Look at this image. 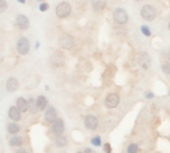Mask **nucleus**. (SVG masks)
<instances>
[{"label":"nucleus","mask_w":170,"mask_h":153,"mask_svg":"<svg viewBox=\"0 0 170 153\" xmlns=\"http://www.w3.org/2000/svg\"><path fill=\"white\" fill-rule=\"evenodd\" d=\"M141 16H142V19L146 20V21H153V20H156V17H157V11L153 5L145 4L144 7L141 8Z\"/></svg>","instance_id":"1"},{"label":"nucleus","mask_w":170,"mask_h":153,"mask_svg":"<svg viewBox=\"0 0 170 153\" xmlns=\"http://www.w3.org/2000/svg\"><path fill=\"white\" fill-rule=\"evenodd\" d=\"M70 11H72V7H70V4L68 2H61L57 4L56 7V15L57 17H60V19H65L70 15Z\"/></svg>","instance_id":"2"},{"label":"nucleus","mask_w":170,"mask_h":153,"mask_svg":"<svg viewBox=\"0 0 170 153\" xmlns=\"http://www.w3.org/2000/svg\"><path fill=\"white\" fill-rule=\"evenodd\" d=\"M58 44H60V47L63 50H72L73 45H75V39L69 33H63L58 38Z\"/></svg>","instance_id":"3"},{"label":"nucleus","mask_w":170,"mask_h":153,"mask_svg":"<svg viewBox=\"0 0 170 153\" xmlns=\"http://www.w3.org/2000/svg\"><path fill=\"white\" fill-rule=\"evenodd\" d=\"M113 19H114V21H116L117 24H121V26H124V24L128 23L129 15H128V12L124 10V8H116L114 12H113Z\"/></svg>","instance_id":"4"},{"label":"nucleus","mask_w":170,"mask_h":153,"mask_svg":"<svg viewBox=\"0 0 170 153\" xmlns=\"http://www.w3.org/2000/svg\"><path fill=\"white\" fill-rule=\"evenodd\" d=\"M137 64L142 69H149L150 65H151L150 56L146 53V52H140V53L137 55Z\"/></svg>","instance_id":"5"},{"label":"nucleus","mask_w":170,"mask_h":153,"mask_svg":"<svg viewBox=\"0 0 170 153\" xmlns=\"http://www.w3.org/2000/svg\"><path fill=\"white\" fill-rule=\"evenodd\" d=\"M17 52L20 55H27L29 52V41L27 38H20L17 40Z\"/></svg>","instance_id":"6"},{"label":"nucleus","mask_w":170,"mask_h":153,"mask_svg":"<svg viewBox=\"0 0 170 153\" xmlns=\"http://www.w3.org/2000/svg\"><path fill=\"white\" fill-rule=\"evenodd\" d=\"M51 61H52V65L58 68V67H63L65 64V57H64V55L60 51H56L51 56Z\"/></svg>","instance_id":"7"},{"label":"nucleus","mask_w":170,"mask_h":153,"mask_svg":"<svg viewBox=\"0 0 170 153\" xmlns=\"http://www.w3.org/2000/svg\"><path fill=\"white\" fill-rule=\"evenodd\" d=\"M84 124H85V127L88 128L89 130H96V129H97V127H98V120H97L96 116L88 115L84 118Z\"/></svg>","instance_id":"8"},{"label":"nucleus","mask_w":170,"mask_h":153,"mask_svg":"<svg viewBox=\"0 0 170 153\" xmlns=\"http://www.w3.org/2000/svg\"><path fill=\"white\" fill-rule=\"evenodd\" d=\"M118 104H120V97L116 93H109L106 96V99H105V105L108 108H116Z\"/></svg>","instance_id":"9"},{"label":"nucleus","mask_w":170,"mask_h":153,"mask_svg":"<svg viewBox=\"0 0 170 153\" xmlns=\"http://www.w3.org/2000/svg\"><path fill=\"white\" fill-rule=\"evenodd\" d=\"M64 129H65V124H64V120L61 118H56L53 122H52V132L55 134H61L64 133Z\"/></svg>","instance_id":"10"},{"label":"nucleus","mask_w":170,"mask_h":153,"mask_svg":"<svg viewBox=\"0 0 170 153\" xmlns=\"http://www.w3.org/2000/svg\"><path fill=\"white\" fill-rule=\"evenodd\" d=\"M16 26L19 27L20 29L27 31V29L29 28V20H28V17H27L25 15H17V17H16Z\"/></svg>","instance_id":"11"},{"label":"nucleus","mask_w":170,"mask_h":153,"mask_svg":"<svg viewBox=\"0 0 170 153\" xmlns=\"http://www.w3.org/2000/svg\"><path fill=\"white\" fill-rule=\"evenodd\" d=\"M8 116H10L11 120L19 121L21 118V111L17 108V106H11V108L8 109Z\"/></svg>","instance_id":"12"},{"label":"nucleus","mask_w":170,"mask_h":153,"mask_svg":"<svg viewBox=\"0 0 170 153\" xmlns=\"http://www.w3.org/2000/svg\"><path fill=\"white\" fill-rule=\"evenodd\" d=\"M56 118H57L56 109H55L53 106H49V108H47V111H45V120L52 124V122L56 120Z\"/></svg>","instance_id":"13"},{"label":"nucleus","mask_w":170,"mask_h":153,"mask_svg":"<svg viewBox=\"0 0 170 153\" xmlns=\"http://www.w3.org/2000/svg\"><path fill=\"white\" fill-rule=\"evenodd\" d=\"M5 87H7V91L8 92H15L17 88H19V81H17V79H15V77H10L7 80Z\"/></svg>","instance_id":"14"},{"label":"nucleus","mask_w":170,"mask_h":153,"mask_svg":"<svg viewBox=\"0 0 170 153\" xmlns=\"http://www.w3.org/2000/svg\"><path fill=\"white\" fill-rule=\"evenodd\" d=\"M16 106L21 111V113L28 111V100H25L24 97H19L16 100Z\"/></svg>","instance_id":"15"},{"label":"nucleus","mask_w":170,"mask_h":153,"mask_svg":"<svg viewBox=\"0 0 170 153\" xmlns=\"http://www.w3.org/2000/svg\"><path fill=\"white\" fill-rule=\"evenodd\" d=\"M92 7L94 11L101 12L106 7V0H92Z\"/></svg>","instance_id":"16"},{"label":"nucleus","mask_w":170,"mask_h":153,"mask_svg":"<svg viewBox=\"0 0 170 153\" xmlns=\"http://www.w3.org/2000/svg\"><path fill=\"white\" fill-rule=\"evenodd\" d=\"M55 142H56V145L58 146V148H63V146H65L68 144V140H67V137L61 133V134H57V136H56Z\"/></svg>","instance_id":"17"},{"label":"nucleus","mask_w":170,"mask_h":153,"mask_svg":"<svg viewBox=\"0 0 170 153\" xmlns=\"http://www.w3.org/2000/svg\"><path fill=\"white\" fill-rule=\"evenodd\" d=\"M36 103H37V106L40 111H43V109H47L48 106V100L45 96H39L37 100H36Z\"/></svg>","instance_id":"18"},{"label":"nucleus","mask_w":170,"mask_h":153,"mask_svg":"<svg viewBox=\"0 0 170 153\" xmlns=\"http://www.w3.org/2000/svg\"><path fill=\"white\" fill-rule=\"evenodd\" d=\"M7 130L10 134H16L20 130V127L16 124V122H10V124L7 125Z\"/></svg>","instance_id":"19"},{"label":"nucleus","mask_w":170,"mask_h":153,"mask_svg":"<svg viewBox=\"0 0 170 153\" xmlns=\"http://www.w3.org/2000/svg\"><path fill=\"white\" fill-rule=\"evenodd\" d=\"M28 109H29V112H31V113H33V115H35V113L39 111L37 103H36L33 99H29V100H28Z\"/></svg>","instance_id":"20"},{"label":"nucleus","mask_w":170,"mask_h":153,"mask_svg":"<svg viewBox=\"0 0 170 153\" xmlns=\"http://www.w3.org/2000/svg\"><path fill=\"white\" fill-rule=\"evenodd\" d=\"M10 145L11 146H21L23 145V140H21V137H19V136H13V137H11V140H10Z\"/></svg>","instance_id":"21"},{"label":"nucleus","mask_w":170,"mask_h":153,"mask_svg":"<svg viewBox=\"0 0 170 153\" xmlns=\"http://www.w3.org/2000/svg\"><path fill=\"white\" fill-rule=\"evenodd\" d=\"M162 71H163V73H166V75L170 73V63L169 61H163L162 63Z\"/></svg>","instance_id":"22"},{"label":"nucleus","mask_w":170,"mask_h":153,"mask_svg":"<svg viewBox=\"0 0 170 153\" xmlns=\"http://www.w3.org/2000/svg\"><path fill=\"white\" fill-rule=\"evenodd\" d=\"M138 152V145L137 144H130L128 146V153H137Z\"/></svg>","instance_id":"23"},{"label":"nucleus","mask_w":170,"mask_h":153,"mask_svg":"<svg viewBox=\"0 0 170 153\" xmlns=\"http://www.w3.org/2000/svg\"><path fill=\"white\" fill-rule=\"evenodd\" d=\"M141 31H142V33H144L145 36H150V35H151L150 28H149V27H146V26H142V27H141Z\"/></svg>","instance_id":"24"},{"label":"nucleus","mask_w":170,"mask_h":153,"mask_svg":"<svg viewBox=\"0 0 170 153\" xmlns=\"http://www.w3.org/2000/svg\"><path fill=\"white\" fill-rule=\"evenodd\" d=\"M7 10V2L5 0H0V12H4Z\"/></svg>","instance_id":"25"},{"label":"nucleus","mask_w":170,"mask_h":153,"mask_svg":"<svg viewBox=\"0 0 170 153\" xmlns=\"http://www.w3.org/2000/svg\"><path fill=\"white\" fill-rule=\"evenodd\" d=\"M48 8H49V5L47 4V3H41V4H40V11H41V12L48 11Z\"/></svg>","instance_id":"26"},{"label":"nucleus","mask_w":170,"mask_h":153,"mask_svg":"<svg viewBox=\"0 0 170 153\" xmlns=\"http://www.w3.org/2000/svg\"><path fill=\"white\" fill-rule=\"evenodd\" d=\"M92 144H93V145H96V146H98L101 144V140H100V137H94V139H92Z\"/></svg>","instance_id":"27"},{"label":"nucleus","mask_w":170,"mask_h":153,"mask_svg":"<svg viewBox=\"0 0 170 153\" xmlns=\"http://www.w3.org/2000/svg\"><path fill=\"white\" fill-rule=\"evenodd\" d=\"M84 153H96V152L93 151V149H91V148H86L84 151Z\"/></svg>","instance_id":"28"},{"label":"nucleus","mask_w":170,"mask_h":153,"mask_svg":"<svg viewBox=\"0 0 170 153\" xmlns=\"http://www.w3.org/2000/svg\"><path fill=\"white\" fill-rule=\"evenodd\" d=\"M15 153H27V151H25L24 148H20V149H17V151L15 152Z\"/></svg>","instance_id":"29"},{"label":"nucleus","mask_w":170,"mask_h":153,"mask_svg":"<svg viewBox=\"0 0 170 153\" xmlns=\"http://www.w3.org/2000/svg\"><path fill=\"white\" fill-rule=\"evenodd\" d=\"M105 152L110 153V145H109V144H106V145H105Z\"/></svg>","instance_id":"30"},{"label":"nucleus","mask_w":170,"mask_h":153,"mask_svg":"<svg viewBox=\"0 0 170 153\" xmlns=\"http://www.w3.org/2000/svg\"><path fill=\"white\" fill-rule=\"evenodd\" d=\"M146 97H153V94H151L150 92H148V93H146Z\"/></svg>","instance_id":"31"},{"label":"nucleus","mask_w":170,"mask_h":153,"mask_svg":"<svg viewBox=\"0 0 170 153\" xmlns=\"http://www.w3.org/2000/svg\"><path fill=\"white\" fill-rule=\"evenodd\" d=\"M17 2L21 3V4H24V3H25V0H17Z\"/></svg>","instance_id":"32"},{"label":"nucleus","mask_w":170,"mask_h":153,"mask_svg":"<svg viewBox=\"0 0 170 153\" xmlns=\"http://www.w3.org/2000/svg\"><path fill=\"white\" fill-rule=\"evenodd\" d=\"M77 153H84V152H77Z\"/></svg>","instance_id":"33"},{"label":"nucleus","mask_w":170,"mask_h":153,"mask_svg":"<svg viewBox=\"0 0 170 153\" xmlns=\"http://www.w3.org/2000/svg\"><path fill=\"white\" fill-rule=\"evenodd\" d=\"M169 29H170V23H169Z\"/></svg>","instance_id":"34"}]
</instances>
